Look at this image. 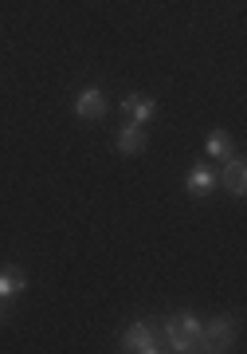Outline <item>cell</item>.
I'll return each instance as SVG.
<instances>
[{"label":"cell","instance_id":"obj_7","mask_svg":"<svg viewBox=\"0 0 247 354\" xmlns=\"http://www.w3.org/2000/svg\"><path fill=\"white\" fill-rule=\"evenodd\" d=\"M122 111L130 114V122H141V127H149L153 118H157V102L149 99V95H137V91H130L122 99Z\"/></svg>","mask_w":247,"mask_h":354},{"label":"cell","instance_id":"obj_11","mask_svg":"<svg viewBox=\"0 0 247 354\" xmlns=\"http://www.w3.org/2000/svg\"><path fill=\"white\" fill-rule=\"evenodd\" d=\"M0 323H4V299H0Z\"/></svg>","mask_w":247,"mask_h":354},{"label":"cell","instance_id":"obj_4","mask_svg":"<svg viewBox=\"0 0 247 354\" xmlns=\"http://www.w3.org/2000/svg\"><path fill=\"white\" fill-rule=\"evenodd\" d=\"M216 181H220L232 197H244V193H247V162H244V158H235V153H232V158H224L220 169H216Z\"/></svg>","mask_w":247,"mask_h":354},{"label":"cell","instance_id":"obj_8","mask_svg":"<svg viewBox=\"0 0 247 354\" xmlns=\"http://www.w3.org/2000/svg\"><path fill=\"white\" fill-rule=\"evenodd\" d=\"M185 189L192 197H208L212 189H220V181H216V169L212 165H192L185 174Z\"/></svg>","mask_w":247,"mask_h":354},{"label":"cell","instance_id":"obj_5","mask_svg":"<svg viewBox=\"0 0 247 354\" xmlns=\"http://www.w3.org/2000/svg\"><path fill=\"white\" fill-rule=\"evenodd\" d=\"M75 114L83 118V122H99L102 114H106V95L99 87H83L75 95Z\"/></svg>","mask_w":247,"mask_h":354},{"label":"cell","instance_id":"obj_9","mask_svg":"<svg viewBox=\"0 0 247 354\" xmlns=\"http://www.w3.org/2000/svg\"><path fill=\"white\" fill-rule=\"evenodd\" d=\"M24 291H28V276L20 268H0V299L4 304L16 299V295H24Z\"/></svg>","mask_w":247,"mask_h":354},{"label":"cell","instance_id":"obj_10","mask_svg":"<svg viewBox=\"0 0 247 354\" xmlns=\"http://www.w3.org/2000/svg\"><path fill=\"white\" fill-rule=\"evenodd\" d=\"M204 153L224 162V158H232V138H228V130H212L208 142H204Z\"/></svg>","mask_w":247,"mask_h":354},{"label":"cell","instance_id":"obj_3","mask_svg":"<svg viewBox=\"0 0 247 354\" xmlns=\"http://www.w3.org/2000/svg\"><path fill=\"white\" fill-rule=\"evenodd\" d=\"M122 351H130V354H157L161 351V330L153 327V323H146V319H137V323H130V327L122 330Z\"/></svg>","mask_w":247,"mask_h":354},{"label":"cell","instance_id":"obj_2","mask_svg":"<svg viewBox=\"0 0 247 354\" xmlns=\"http://www.w3.org/2000/svg\"><path fill=\"white\" fill-rule=\"evenodd\" d=\"M235 342V319L232 315H212L208 323H200V351H228Z\"/></svg>","mask_w":247,"mask_h":354},{"label":"cell","instance_id":"obj_6","mask_svg":"<svg viewBox=\"0 0 247 354\" xmlns=\"http://www.w3.org/2000/svg\"><path fill=\"white\" fill-rule=\"evenodd\" d=\"M114 146H118V153H126V158H134V153H146V146H149L146 127H141V122H126V127L118 130Z\"/></svg>","mask_w":247,"mask_h":354},{"label":"cell","instance_id":"obj_1","mask_svg":"<svg viewBox=\"0 0 247 354\" xmlns=\"http://www.w3.org/2000/svg\"><path fill=\"white\" fill-rule=\"evenodd\" d=\"M200 323H204V319H197L192 311H177L173 319H165V327H161L165 351H177V354L200 351Z\"/></svg>","mask_w":247,"mask_h":354}]
</instances>
